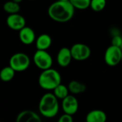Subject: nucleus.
Wrapping results in <instances>:
<instances>
[{
	"label": "nucleus",
	"instance_id": "10",
	"mask_svg": "<svg viewBox=\"0 0 122 122\" xmlns=\"http://www.w3.org/2000/svg\"><path fill=\"white\" fill-rule=\"evenodd\" d=\"M19 31V37L22 44L30 45L36 41V34L31 28L24 26Z\"/></svg>",
	"mask_w": 122,
	"mask_h": 122
},
{
	"label": "nucleus",
	"instance_id": "18",
	"mask_svg": "<svg viewBox=\"0 0 122 122\" xmlns=\"http://www.w3.org/2000/svg\"><path fill=\"white\" fill-rule=\"evenodd\" d=\"M54 94L58 98V99H64L66 97L69 95V88L64 84H59L54 90Z\"/></svg>",
	"mask_w": 122,
	"mask_h": 122
},
{
	"label": "nucleus",
	"instance_id": "23",
	"mask_svg": "<svg viewBox=\"0 0 122 122\" xmlns=\"http://www.w3.org/2000/svg\"><path fill=\"white\" fill-rule=\"evenodd\" d=\"M13 1H15V2H16V3H19H19H20V2H21L23 0H13Z\"/></svg>",
	"mask_w": 122,
	"mask_h": 122
},
{
	"label": "nucleus",
	"instance_id": "8",
	"mask_svg": "<svg viewBox=\"0 0 122 122\" xmlns=\"http://www.w3.org/2000/svg\"><path fill=\"white\" fill-rule=\"evenodd\" d=\"M6 21L7 26L14 31H20L22 28L26 26L25 18L19 13L9 14Z\"/></svg>",
	"mask_w": 122,
	"mask_h": 122
},
{
	"label": "nucleus",
	"instance_id": "3",
	"mask_svg": "<svg viewBox=\"0 0 122 122\" xmlns=\"http://www.w3.org/2000/svg\"><path fill=\"white\" fill-rule=\"evenodd\" d=\"M39 85L44 90H54L61 82V76L58 71L49 68L42 70L39 76Z\"/></svg>",
	"mask_w": 122,
	"mask_h": 122
},
{
	"label": "nucleus",
	"instance_id": "4",
	"mask_svg": "<svg viewBox=\"0 0 122 122\" xmlns=\"http://www.w3.org/2000/svg\"><path fill=\"white\" fill-rule=\"evenodd\" d=\"M9 64L16 72H21L29 67L30 59L25 53L18 52L11 56Z\"/></svg>",
	"mask_w": 122,
	"mask_h": 122
},
{
	"label": "nucleus",
	"instance_id": "13",
	"mask_svg": "<svg viewBox=\"0 0 122 122\" xmlns=\"http://www.w3.org/2000/svg\"><path fill=\"white\" fill-rule=\"evenodd\" d=\"M35 43L36 49L47 50L52 44V39L49 34H42L36 39Z\"/></svg>",
	"mask_w": 122,
	"mask_h": 122
},
{
	"label": "nucleus",
	"instance_id": "17",
	"mask_svg": "<svg viewBox=\"0 0 122 122\" xmlns=\"http://www.w3.org/2000/svg\"><path fill=\"white\" fill-rule=\"evenodd\" d=\"M3 9L4 10L5 12L11 14H16L19 13L20 11V6L19 3H16L13 0L11 1H6L4 5H3Z\"/></svg>",
	"mask_w": 122,
	"mask_h": 122
},
{
	"label": "nucleus",
	"instance_id": "14",
	"mask_svg": "<svg viewBox=\"0 0 122 122\" xmlns=\"http://www.w3.org/2000/svg\"><path fill=\"white\" fill-rule=\"evenodd\" d=\"M107 119L106 113L100 109L92 110L89 112L86 117V121L87 122H105Z\"/></svg>",
	"mask_w": 122,
	"mask_h": 122
},
{
	"label": "nucleus",
	"instance_id": "20",
	"mask_svg": "<svg viewBox=\"0 0 122 122\" xmlns=\"http://www.w3.org/2000/svg\"><path fill=\"white\" fill-rule=\"evenodd\" d=\"M107 4V0H91L90 8L94 11H102Z\"/></svg>",
	"mask_w": 122,
	"mask_h": 122
},
{
	"label": "nucleus",
	"instance_id": "7",
	"mask_svg": "<svg viewBox=\"0 0 122 122\" xmlns=\"http://www.w3.org/2000/svg\"><path fill=\"white\" fill-rule=\"evenodd\" d=\"M70 49L73 59L79 61H85L89 59L92 53L90 48L82 43L74 44Z\"/></svg>",
	"mask_w": 122,
	"mask_h": 122
},
{
	"label": "nucleus",
	"instance_id": "21",
	"mask_svg": "<svg viewBox=\"0 0 122 122\" xmlns=\"http://www.w3.org/2000/svg\"><path fill=\"white\" fill-rule=\"evenodd\" d=\"M73 115H71V114H66V113H64V114H62L59 119H58V122H73V117H72Z\"/></svg>",
	"mask_w": 122,
	"mask_h": 122
},
{
	"label": "nucleus",
	"instance_id": "24",
	"mask_svg": "<svg viewBox=\"0 0 122 122\" xmlns=\"http://www.w3.org/2000/svg\"><path fill=\"white\" fill-rule=\"evenodd\" d=\"M59 1H69L70 0H59Z\"/></svg>",
	"mask_w": 122,
	"mask_h": 122
},
{
	"label": "nucleus",
	"instance_id": "9",
	"mask_svg": "<svg viewBox=\"0 0 122 122\" xmlns=\"http://www.w3.org/2000/svg\"><path fill=\"white\" fill-rule=\"evenodd\" d=\"M61 107L64 113L74 115L79 109V102L74 96L69 94L62 99Z\"/></svg>",
	"mask_w": 122,
	"mask_h": 122
},
{
	"label": "nucleus",
	"instance_id": "1",
	"mask_svg": "<svg viewBox=\"0 0 122 122\" xmlns=\"http://www.w3.org/2000/svg\"><path fill=\"white\" fill-rule=\"evenodd\" d=\"M75 8L70 1L56 0L48 8V15L54 21L64 23L70 21L74 15Z\"/></svg>",
	"mask_w": 122,
	"mask_h": 122
},
{
	"label": "nucleus",
	"instance_id": "19",
	"mask_svg": "<svg viewBox=\"0 0 122 122\" xmlns=\"http://www.w3.org/2000/svg\"><path fill=\"white\" fill-rule=\"evenodd\" d=\"M74 7L76 9L84 10L90 7L91 0H70Z\"/></svg>",
	"mask_w": 122,
	"mask_h": 122
},
{
	"label": "nucleus",
	"instance_id": "12",
	"mask_svg": "<svg viewBox=\"0 0 122 122\" xmlns=\"http://www.w3.org/2000/svg\"><path fill=\"white\" fill-rule=\"evenodd\" d=\"M16 122H41L40 116L31 110H24L21 112L16 118Z\"/></svg>",
	"mask_w": 122,
	"mask_h": 122
},
{
	"label": "nucleus",
	"instance_id": "15",
	"mask_svg": "<svg viewBox=\"0 0 122 122\" xmlns=\"http://www.w3.org/2000/svg\"><path fill=\"white\" fill-rule=\"evenodd\" d=\"M69 92L73 94H79L84 92L86 90V86L76 80L71 81L68 85Z\"/></svg>",
	"mask_w": 122,
	"mask_h": 122
},
{
	"label": "nucleus",
	"instance_id": "2",
	"mask_svg": "<svg viewBox=\"0 0 122 122\" xmlns=\"http://www.w3.org/2000/svg\"><path fill=\"white\" fill-rule=\"evenodd\" d=\"M59 104L58 98L51 93H46L42 96L39 104L40 114L46 118H53L59 112Z\"/></svg>",
	"mask_w": 122,
	"mask_h": 122
},
{
	"label": "nucleus",
	"instance_id": "26",
	"mask_svg": "<svg viewBox=\"0 0 122 122\" xmlns=\"http://www.w3.org/2000/svg\"></svg>",
	"mask_w": 122,
	"mask_h": 122
},
{
	"label": "nucleus",
	"instance_id": "16",
	"mask_svg": "<svg viewBox=\"0 0 122 122\" xmlns=\"http://www.w3.org/2000/svg\"><path fill=\"white\" fill-rule=\"evenodd\" d=\"M15 70L10 66L4 67L0 71V79L1 81L7 82L13 79L15 75Z\"/></svg>",
	"mask_w": 122,
	"mask_h": 122
},
{
	"label": "nucleus",
	"instance_id": "5",
	"mask_svg": "<svg viewBox=\"0 0 122 122\" xmlns=\"http://www.w3.org/2000/svg\"><path fill=\"white\" fill-rule=\"evenodd\" d=\"M33 60L36 66L41 70L51 68L53 64V59L46 50L37 49L34 54Z\"/></svg>",
	"mask_w": 122,
	"mask_h": 122
},
{
	"label": "nucleus",
	"instance_id": "22",
	"mask_svg": "<svg viewBox=\"0 0 122 122\" xmlns=\"http://www.w3.org/2000/svg\"><path fill=\"white\" fill-rule=\"evenodd\" d=\"M112 44L117 46H119V47H121L122 44V36H121L119 34L114 36L112 38Z\"/></svg>",
	"mask_w": 122,
	"mask_h": 122
},
{
	"label": "nucleus",
	"instance_id": "11",
	"mask_svg": "<svg viewBox=\"0 0 122 122\" xmlns=\"http://www.w3.org/2000/svg\"><path fill=\"white\" fill-rule=\"evenodd\" d=\"M72 59L73 57L71 52V49L67 47L61 48L56 56L57 62L61 67L68 66L70 64Z\"/></svg>",
	"mask_w": 122,
	"mask_h": 122
},
{
	"label": "nucleus",
	"instance_id": "25",
	"mask_svg": "<svg viewBox=\"0 0 122 122\" xmlns=\"http://www.w3.org/2000/svg\"><path fill=\"white\" fill-rule=\"evenodd\" d=\"M121 49H122V46H121Z\"/></svg>",
	"mask_w": 122,
	"mask_h": 122
},
{
	"label": "nucleus",
	"instance_id": "6",
	"mask_svg": "<svg viewBox=\"0 0 122 122\" xmlns=\"http://www.w3.org/2000/svg\"><path fill=\"white\" fill-rule=\"evenodd\" d=\"M122 49L121 47L111 45L109 46L104 54V61L109 66H115L122 61Z\"/></svg>",
	"mask_w": 122,
	"mask_h": 122
}]
</instances>
